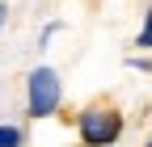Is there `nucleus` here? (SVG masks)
<instances>
[{
    "label": "nucleus",
    "instance_id": "nucleus-1",
    "mask_svg": "<svg viewBox=\"0 0 152 147\" xmlns=\"http://www.w3.org/2000/svg\"><path fill=\"white\" fill-rule=\"evenodd\" d=\"M59 109V76L51 67H38L30 76V114L34 118H51Z\"/></svg>",
    "mask_w": 152,
    "mask_h": 147
},
{
    "label": "nucleus",
    "instance_id": "nucleus-2",
    "mask_svg": "<svg viewBox=\"0 0 152 147\" xmlns=\"http://www.w3.org/2000/svg\"><path fill=\"white\" fill-rule=\"evenodd\" d=\"M118 130H123V122H118V114H110V109H89V114H80V139L89 147L114 143Z\"/></svg>",
    "mask_w": 152,
    "mask_h": 147
},
{
    "label": "nucleus",
    "instance_id": "nucleus-3",
    "mask_svg": "<svg viewBox=\"0 0 152 147\" xmlns=\"http://www.w3.org/2000/svg\"><path fill=\"white\" fill-rule=\"evenodd\" d=\"M0 147H21V130L17 126H0Z\"/></svg>",
    "mask_w": 152,
    "mask_h": 147
},
{
    "label": "nucleus",
    "instance_id": "nucleus-4",
    "mask_svg": "<svg viewBox=\"0 0 152 147\" xmlns=\"http://www.w3.org/2000/svg\"><path fill=\"white\" fill-rule=\"evenodd\" d=\"M140 46H152V13H148V21H144V34H140Z\"/></svg>",
    "mask_w": 152,
    "mask_h": 147
},
{
    "label": "nucleus",
    "instance_id": "nucleus-5",
    "mask_svg": "<svg viewBox=\"0 0 152 147\" xmlns=\"http://www.w3.org/2000/svg\"><path fill=\"white\" fill-rule=\"evenodd\" d=\"M0 30H4V4H0Z\"/></svg>",
    "mask_w": 152,
    "mask_h": 147
}]
</instances>
